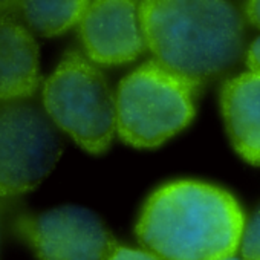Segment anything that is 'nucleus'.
I'll return each mask as SVG.
<instances>
[{
    "mask_svg": "<svg viewBox=\"0 0 260 260\" xmlns=\"http://www.w3.org/2000/svg\"><path fill=\"white\" fill-rule=\"evenodd\" d=\"M138 13L155 60L199 89L242 55L245 20L228 2L150 0L140 4Z\"/></svg>",
    "mask_w": 260,
    "mask_h": 260,
    "instance_id": "nucleus-2",
    "label": "nucleus"
},
{
    "mask_svg": "<svg viewBox=\"0 0 260 260\" xmlns=\"http://www.w3.org/2000/svg\"><path fill=\"white\" fill-rule=\"evenodd\" d=\"M40 81L39 45L32 34L0 16V101L31 98Z\"/></svg>",
    "mask_w": 260,
    "mask_h": 260,
    "instance_id": "nucleus-9",
    "label": "nucleus"
},
{
    "mask_svg": "<svg viewBox=\"0 0 260 260\" xmlns=\"http://www.w3.org/2000/svg\"><path fill=\"white\" fill-rule=\"evenodd\" d=\"M246 63H248L249 72L260 75V37H257L251 43V46L246 52Z\"/></svg>",
    "mask_w": 260,
    "mask_h": 260,
    "instance_id": "nucleus-13",
    "label": "nucleus"
},
{
    "mask_svg": "<svg viewBox=\"0 0 260 260\" xmlns=\"http://www.w3.org/2000/svg\"><path fill=\"white\" fill-rule=\"evenodd\" d=\"M243 228V213L228 191L175 181L147 199L137 234L159 260H225L240 245Z\"/></svg>",
    "mask_w": 260,
    "mask_h": 260,
    "instance_id": "nucleus-1",
    "label": "nucleus"
},
{
    "mask_svg": "<svg viewBox=\"0 0 260 260\" xmlns=\"http://www.w3.org/2000/svg\"><path fill=\"white\" fill-rule=\"evenodd\" d=\"M87 2H0V16L11 19L31 34L52 37L80 22Z\"/></svg>",
    "mask_w": 260,
    "mask_h": 260,
    "instance_id": "nucleus-10",
    "label": "nucleus"
},
{
    "mask_svg": "<svg viewBox=\"0 0 260 260\" xmlns=\"http://www.w3.org/2000/svg\"><path fill=\"white\" fill-rule=\"evenodd\" d=\"M107 260H159L155 254L143 249H134L127 246H116Z\"/></svg>",
    "mask_w": 260,
    "mask_h": 260,
    "instance_id": "nucleus-12",
    "label": "nucleus"
},
{
    "mask_svg": "<svg viewBox=\"0 0 260 260\" xmlns=\"http://www.w3.org/2000/svg\"><path fill=\"white\" fill-rule=\"evenodd\" d=\"M14 230L40 260H107L118 246L95 213L75 205L23 214Z\"/></svg>",
    "mask_w": 260,
    "mask_h": 260,
    "instance_id": "nucleus-6",
    "label": "nucleus"
},
{
    "mask_svg": "<svg viewBox=\"0 0 260 260\" xmlns=\"http://www.w3.org/2000/svg\"><path fill=\"white\" fill-rule=\"evenodd\" d=\"M225 260H239V258H234V257H230V258H225Z\"/></svg>",
    "mask_w": 260,
    "mask_h": 260,
    "instance_id": "nucleus-15",
    "label": "nucleus"
},
{
    "mask_svg": "<svg viewBox=\"0 0 260 260\" xmlns=\"http://www.w3.org/2000/svg\"><path fill=\"white\" fill-rule=\"evenodd\" d=\"M220 104L233 147L245 161L260 166V75L245 72L226 80Z\"/></svg>",
    "mask_w": 260,
    "mask_h": 260,
    "instance_id": "nucleus-8",
    "label": "nucleus"
},
{
    "mask_svg": "<svg viewBox=\"0 0 260 260\" xmlns=\"http://www.w3.org/2000/svg\"><path fill=\"white\" fill-rule=\"evenodd\" d=\"M245 14L248 17V20L260 29V0L257 2H248L245 7Z\"/></svg>",
    "mask_w": 260,
    "mask_h": 260,
    "instance_id": "nucleus-14",
    "label": "nucleus"
},
{
    "mask_svg": "<svg viewBox=\"0 0 260 260\" xmlns=\"http://www.w3.org/2000/svg\"><path fill=\"white\" fill-rule=\"evenodd\" d=\"M199 87L150 60L124 77L118 86L116 132L127 144L158 147L194 116V96Z\"/></svg>",
    "mask_w": 260,
    "mask_h": 260,
    "instance_id": "nucleus-3",
    "label": "nucleus"
},
{
    "mask_svg": "<svg viewBox=\"0 0 260 260\" xmlns=\"http://www.w3.org/2000/svg\"><path fill=\"white\" fill-rule=\"evenodd\" d=\"M240 251L245 260H260V208L249 217L243 228Z\"/></svg>",
    "mask_w": 260,
    "mask_h": 260,
    "instance_id": "nucleus-11",
    "label": "nucleus"
},
{
    "mask_svg": "<svg viewBox=\"0 0 260 260\" xmlns=\"http://www.w3.org/2000/svg\"><path fill=\"white\" fill-rule=\"evenodd\" d=\"M43 109L84 150L104 153L116 130L115 95L104 74L80 52H68L46 78Z\"/></svg>",
    "mask_w": 260,
    "mask_h": 260,
    "instance_id": "nucleus-4",
    "label": "nucleus"
},
{
    "mask_svg": "<svg viewBox=\"0 0 260 260\" xmlns=\"http://www.w3.org/2000/svg\"><path fill=\"white\" fill-rule=\"evenodd\" d=\"M61 152V137L45 109L29 98L0 101V198L34 190Z\"/></svg>",
    "mask_w": 260,
    "mask_h": 260,
    "instance_id": "nucleus-5",
    "label": "nucleus"
},
{
    "mask_svg": "<svg viewBox=\"0 0 260 260\" xmlns=\"http://www.w3.org/2000/svg\"><path fill=\"white\" fill-rule=\"evenodd\" d=\"M78 31L89 60L96 64H125L147 48L138 7L134 2H87Z\"/></svg>",
    "mask_w": 260,
    "mask_h": 260,
    "instance_id": "nucleus-7",
    "label": "nucleus"
}]
</instances>
